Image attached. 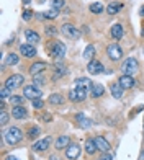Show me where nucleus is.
<instances>
[{"mask_svg": "<svg viewBox=\"0 0 144 160\" xmlns=\"http://www.w3.org/2000/svg\"><path fill=\"white\" fill-rule=\"evenodd\" d=\"M3 139H5V142L8 145H15V144H18L21 139H23V132H21L20 128L13 126V128H8L3 132Z\"/></svg>", "mask_w": 144, "mask_h": 160, "instance_id": "f257e3e1", "label": "nucleus"}, {"mask_svg": "<svg viewBox=\"0 0 144 160\" xmlns=\"http://www.w3.org/2000/svg\"><path fill=\"white\" fill-rule=\"evenodd\" d=\"M138 67H139V64H138V61H136V57H128V59L123 61L120 70L123 72V74H126V75H133L134 72L138 70Z\"/></svg>", "mask_w": 144, "mask_h": 160, "instance_id": "f03ea898", "label": "nucleus"}, {"mask_svg": "<svg viewBox=\"0 0 144 160\" xmlns=\"http://www.w3.org/2000/svg\"><path fill=\"white\" fill-rule=\"evenodd\" d=\"M106 56H108V59L113 61V62H116V61H121L123 59V49H121L120 44H110L106 48Z\"/></svg>", "mask_w": 144, "mask_h": 160, "instance_id": "7ed1b4c3", "label": "nucleus"}, {"mask_svg": "<svg viewBox=\"0 0 144 160\" xmlns=\"http://www.w3.org/2000/svg\"><path fill=\"white\" fill-rule=\"evenodd\" d=\"M23 75H20V74H13V75H10L8 78H7V82H5V87L7 88H10L12 92L13 90H17L18 87H21L23 85Z\"/></svg>", "mask_w": 144, "mask_h": 160, "instance_id": "20e7f679", "label": "nucleus"}, {"mask_svg": "<svg viewBox=\"0 0 144 160\" xmlns=\"http://www.w3.org/2000/svg\"><path fill=\"white\" fill-rule=\"evenodd\" d=\"M61 33L66 36V38H70V39H77L79 36H80V33H79V30L72 25V23H64L61 26Z\"/></svg>", "mask_w": 144, "mask_h": 160, "instance_id": "39448f33", "label": "nucleus"}, {"mask_svg": "<svg viewBox=\"0 0 144 160\" xmlns=\"http://www.w3.org/2000/svg\"><path fill=\"white\" fill-rule=\"evenodd\" d=\"M23 97L28 100H36L41 98V90L36 85H25L23 87Z\"/></svg>", "mask_w": 144, "mask_h": 160, "instance_id": "423d86ee", "label": "nucleus"}, {"mask_svg": "<svg viewBox=\"0 0 144 160\" xmlns=\"http://www.w3.org/2000/svg\"><path fill=\"white\" fill-rule=\"evenodd\" d=\"M49 52L54 57H57V59H61V57L66 56V46H64V42H61V41H54L53 44L49 46Z\"/></svg>", "mask_w": 144, "mask_h": 160, "instance_id": "0eeeda50", "label": "nucleus"}, {"mask_svg": "<svg viewBox=\"0 0 144 160\" xmlns=\"http://www.w3.org/2000/svg\"><path fill=\"white\" fill-rule=\"evenodd\" d=\"M87 88H75L69 92V100L74 101V103H77V101H84L85 98H87Z\"/></svg>", "mask_w": 144, "mask_h": 160, "instance_id": "6e6552de", "label": "nucleus"}, {"mask_svg": "<svg viewBox=\"0 0 144 160\" xmlns=\"http://www.w3.org/2000/svg\"><path fill=\"white\" fill-rule=\"evenodd\" d=\"M103 64L100 62V61H95V59H92V61H89V64H87V72L90 75H100L103 72Z\"/></svg>", "mask_w": 144, "mask_h": 160, "instance_id": "1a4fd4ad", "label": "nucleus"}, {"mask_svg": "<svg viewBox=\"0 0 144 160\" xmlns=\"http://www.w3.org/2000/svg\"><path fill=\"white\" fill-rule=\"evenodd\" d=\"M79 155H80V145L75 142H70L69 147L66 149V158L69 160H77Z\"/></svg>", "mask_w": 144, "mask_h": 160, "instance_id": "9d476101", "label": "nucleus"}, {"mask_svg": "<svg viewBox=\"0 0 144 160\" xmlns=\"http://www.w3.org/2000/svg\"><path fill=\"white\" fill-rule=\"evenodd\" d=\"M20 54L26 57V59H31V57L36 56V48L34 44H30V42H26V44H21L20 46Z\"/></svg>", "mask_w": 144, "mask_h": 160, "instance_id": "9b49d317", "label": "nucleus"}, {"mask_svg": "<svg viewBox=\"0 0 144 160\" xmlns=\"http://www.w3.org/2000/svg\"><path fill=\"white\" fill-rule=\"evenodd\" d=\"M118 83L123 87L125 90H129V88H133V87L136 85V80H134L133 75H126V74H123V75L118 78Z\"/></svg>", "mask_w": 144, "mask_h": 160, "instance_id": "f8f14e48", "label": "nucleus"}, {"mask_svg": "<svg viewBox=\"0 0 144 160\" xmlns=\"http://www.w3.org/2000/svg\"><path fill=\"white\" fill-rule=\"evenodd\" d=\"M46 69H48V64L43 62V61H38V62H33L28 70H30V74L34 77V75H38V74H43Z\"/></svg>", "mask_w": 144, "mask_h": 160, "instance_id": "ddd939ff", "label": "nucleus"}, {"mask_svg": "<svg viewBox=\"0 0 144 160\" xmlns=\"http://www.w3.org/2000/svg\"><path fill=\"white\" fill-rule=\"evenodd\" d=\"M51 142H53L51 137H44V139H41V141H36L33 144V150L34 152H44V150H48L49 145H51Z\"/></svg>", "mask_w": 144, "mask_h": 160, "instance_id": "4468645a", "label": "nucleus"}, {"mask_svg": "<svg viewBox=\"0 0 144 160\" xmlns=\"http://www.w3.org/2000/svg\"><path fill=\"white\" fill-rule=\"evenodd\" d=\"M26 116H28V111H26V108L23 105L12 108V118L13 119H25Z\"/></svg>", "mask_w": 144, "mask_h": 160, "instance_id": "2eb2a0df", "label": "nucleus"}, {"mask_svg": "<svg viewBox=\"0 0 144 160\" xmlns=\"http://www.w3.org/2000/svg\"><path fill=\"white\" fill-rule=\"evenodd\" d=\"M70 144V137L69 136H59L54 142V149L56 150H62V149H67Z\"/></svg>", "mask_w": 144, "mask_h": 160, "instance_id": "dca6fc26", "label": "nucleus"}, {"mask_svg": "<svg viewBox=\"0 0 144 160\" xmlns=\"http://www.w3.org/2000/svg\"><path fill=\"white\" fill-rule=\"evenodd\" d=\"M89 92H90V97H92V98H100V97H102L103 93H105V88H103V85L93 83V82H92Z\"/></svg>", "mask_w": 144, "mask_h": 160, "instance_id": "f3484780", "label": "nucleus"}, {"mask_svg": "<svg viewBox=\"0 0 144 160\" xmlns=\"http://www.w3.org/2000/svg\"><path fill=\"white\" fill-rule=\"evenodd\" d=\"M95 144H97V149L100 152H108L110 150V142H108L103 136H97L95 137Z\"/></svg>", "mask_w": 144, "mask_h": 160, "instance_id": "a211bd4d", "label": "nucleus"}, {"mask_svg": "<svg viewBox=\"0 0 144 160\" xmlns=\"http://www.w3.org/2000/svg\"><path fill=\"white\" fill-rule=\"evenodd\" d=\"M110 92H111V95H113V98H121L123 97V93H125V88L121 87L118 82H113L111 85H110Z\"/></svg>", "mask_w": 144, "mask_h": 160, "instance_id": "6ab92c4d", "label": "nucleus"}, {"mask_svg": "<svg viewBox=\"0 0 144 160\" xmlns=\"http://www.w3.org/2000/svg\"><path fill=\"white\" fill-rule=\"evenodd\" d=\"M110 34H111V38H113V39L120 41L121 38H123V34H125V31H123V26H121L120 23L113 25V26H111V30H110Z\"/></svg>", "mask_w": 144, "mask_h": 160, "instance_id": "aec40b11", "label": "nucleus"}, {"mask_svg": "<svg viewBox=\"0 0 144 160\" xmlns=\"http://www.w3.org/2000/svg\"><path fill=\"white\" fill-rule=\"evenodd\" d=\"M25 38H26V41L30 42V44H36V42H39V34L36 31H33V30H26L25 31Z\"/></svg>", "mask_w": 144, "mask_h": 160, "instance_id": "412c9836", "label": "nucleus"}, {"mask_svg": "<svg viewBox=\"0 0 144 160\" xmlns=\"http://www.w3.org/2000/svg\"><path fill=\"white\" fill-rule=\"evenodd\" d=\"M49 103L56 105V106L64 105V97L61 95V93H53V95H49Z\"/></svg>", "mask_w": 144, "mask_h": 160, "instance_id": "4be33fe9", "label": "nucleus"}, {"mask_svg": "<svg viewBox=\"0 0 144 160\" xmlns=\"http://www.w3.org/2000/svg\"><path fill=\"white\" fill-rule=\"evenodd\" d=\"M97 144H95V139H89L87 142H85V152H87L89 155H93L97 152Z\"/></svg>", "mask_w": 144, "mask_h": 160, "instance_id": "5701e85b", "label": "nucleus"}, {"mask_svg": "<svg viewBox=\"0 0 144 160\" xmlns=\"http://www.w3.org/2000/svg\"><path fill=\"white\" fill-rule=\"evenodd\" d=\"M90 85H92V82L89 78H85V77H80V78H77L75 80V87L77 88H90Z\"/></svg>", "mask_w": 144, "mask_h": 160, "instance_id": "b1692460", "label": "nucleus"}, {"mask_svg": "<svg viewBox=\"0 0 144 160\" xmlns=\"http://www.w3.org/2000/svg\"><path fill=\"white\" fill-rule=\"evenodd\" d=\"M77 122L80 128H90L92 126V121L89 118H85L84 114H77Z\"/></svg>", "mask_w": 144, "mask_h": 160, "instance_id": "393cba45", "label": "nucleus"}, {"mask_svg": "<svg viewBox=\"0 0 144 160\" xmlns=\"http://www.w3.org/2000/svg\"><path fill=\"white\" fill-rule=\"evenodd\" d=\"M84 59H87V61H92L93 59V56H95V48H93L92 44H89L87 48H85V51H84Z\"/></svg>", "mask_w": 144, "mask_h": 160, "instance_id": "a878e982", "label": "nucleus"}, {"mask_svg": "<svg viewBox=\"0 0 144 160\" xmlns=\"http://www.w3.org/2000/svg\"><path fill=\"white\" fill-rule=\"evenodd\" d=\"M18 64V56L15 52H10L7 54V59H5V65H17Z\"/></svg>", "mask_w": 144, "mask_h": 160, "instance_id": "bb28decb", "label": "nucleus"}, {"mask_svg": "<svg viewBox=\"0 0 144 160\" xmlns=\"http://www.w3.org/2000/svg\"><path fill=\"white\" fill-rule=\"evenodd\" d=\"M39 132H41V129L38 128V126H31L30 129H28V139H36V137L39 136Z\"/></svg>", "mask_w": 144, "mask_h": 160, "instance_id": "cd10ccee", "label": "nucleus"}, {"mask_svg": "<svg viewBox=\"0 0 144 160\" xmlns=\"http://www.w3.org/2000/svg\"><path fill=\"white\" fill-rule=\"evenodd\" d=\"M10 103L12 106H20L25 103V97H20V95H12L10 97Z\"/></svg>", "mask_w": 144, "mask_h": 160, "instance_id": "c85d7f7f", "label": "nucleus"}, {"mask_svg": "<svg viewBox=\"0 0 144 160\" xmlns=\"http://www.w3.org/2000/svg\"><path fill=\"white\" fill-rule=\"evenodd\" d=\"M106 12H108V15H116V13L120 12V5L116 2H111L106 7Z\"/></svg>", "mask_w": 144, "mask_h": 160, "instance_id": "c756f323", "label": "nucleus"}, {"mask_svg": "<svg viewBox=\"0 0 144 160\" xmlns=\"http://www.w3.org/2000/svg\"><path fill=\"white\" fill-rule=\"evenodd\" d=\"M90 12H92V13H95V15L102 13V12H103V3H100V2L92 3V5H90Z\"/></svg>", "mask_w": 144, "mask_h": 160, "instance_id": "7c9ffc66", "label": "nucleus"}, {"mask_svg": "<svg viewBox=\"0 0 144 160\" xmlns=\"http://www.w3.org/2000/svg\"><path fill=\"white\" fill-rule=\"evenodd\" d=\"M57 15H59V10H56V8H51V10H48L43 13V17H44L46 20H54Z\"/></svg>", "mask_w": 144, "mask_h": 160, "instance_id": "2f4dec72", "label": "nucleus"}, {"mask_svg": "<svg viewBox=\"0 0 144 160\" xmlns=\"http://www.w3.org/2000/svg\"><path fill=\"white\" fill-rule=\"evenodd\" d=\"M44 83H46V78H44L43 74H38V75L33 77V85L38 87V85H44Z\"/></svg>", "mask_w": 144, "mask_h": 160, "instance_id": "473e14b6", "label": "nucleus"}, {"mask_svg": "<svg viewBox=\"0 0 144 160\" xmlns=\"http://www.w3.org/2000/svg\"><path fill=\"white\" fill-rule=\"evenodd\" d=\"M10 93H12V90H10V88H7V87L3 85L2 88H0V98H2V100H7V98H10V97H12Z\"/></svg>", "mask_w": 144, "mask_h": 160, "instance_id": "72a5a7b5", "label": "nucleus"}, {"mask_svg": "<svg viewBox=\"0 0 144 160\" xmlns=\"http://www.w3.org/2000/svg\"><path fill=\"white\" fill-rule=\"evenodd\" d=\"M8 121H10V114L7 113L5 110H2V113H0V124H2V126H5Z\"/></svg>", "mask_w": 144, "mask_h": 160, "instance_id": "f704fd0d", "label": "nucleus"}, {"mask_svg": "<svg viewBox=\"0 0 144 160\" xmlns=\"http://www.w3.org/2000/svg\"><path fill=\"white\" fill-rule=\"evenodd\" d=\"M64 5H66L64 0H51V7H53V8H56V10L64 8Z\"/></svg>", "mask_w": 144, "mask_h": 160, "instance_id": "c9c22d12", "label": "nucleus"}, {"mask_svg": "<svg viewBox=\"0 0 144 160\" xmlns=\"http://www.w3.org/2000/svg\"><path fill=\"white\" fill-rule=\"evenodd\" d=\"M44 33H46L48 36H56V34H57V30H56V26L48 25V26H44Z\"/></svg>", "mask_w": 144, "mask_h": 160, "instance_id": "e433bc0d", "label": "nucleus"}, {"mask_svg": "<svg viewBox=\"0 0 144 160\" xmlns=\"http://www.w3.org/2000/svg\"><path fill=\"white\" fill-rule=\"evenodd\" d=\"M33 101V108L34 110H41L43 106H44V101H43L41 98H36V100H31Z\"/></svg>", "mask_w": 144, "mask_h": 160, "instance_id": "4c0bfd02", "label": "nucleus"}, {"mask_svg": "<svg viewBox=\"0 0 144 160\" xmlns=\"http://www.w3.org/2000/svg\"><path fill=\"white\" fill-rule=\"evenodd\" d=\"M98 160H113V155L108 154V152H102V155L98 157Z\"/></svg>", "mask_w": 144, "mask_h": 160, "instance_id": "58836bf2", "label": "nucleus"}, {"mask_svg": "<svg viewBox=\"0 0 144 160\" xmlns=\"http://www.w3.org/2000/svg\"><path fill=\"white\" fill-rule=\"evenodd\" d=\"M31 17H33V12H31V10H25V12H23V20H25V21L31 20Z\"/></svg>", "mask_w": 144, "mask_h": 160, "instance_id": "ea45409f", "label": "nucleus"}, {"mask_svg": "<svg viewBox=\"0 0 144 160\" xmlns=\"http://www.w3.org/2000/svg\"><path fill=\"white\" fill-rule=\"evenodd\" d=\"M43 121L49 122V121H51V114H44V116H43Z\"/></svg>", "mask_w": 144, "mask_h": 160, "instance_id": "a19ab883", "label": "nucleus"}, {"mask_svg": "<svg viewBox=\"0 0 144 160\" xmlns=\"http://www.w3.org/2000/svg\"><path fill=\"white\" fill-rule=\"evenodd\" d=\"M5 160H18V158H17V157H13V155H8Z\"/></svg>", "mask_w": 144, "mask_h": 160, "instance_id": "79ce46f5", "label": "nucleus"}, {"mask_svg": "<svg viewBox=\"0 0 144 160\" xmlns=\"http://www.w3.org/2000/svg\"><path fill=\"white\" fill-rule=\"evenodd\" d=\"M49 158H51V160H59V157H57V155H51Z\"/></svg>", "mask_w": 144, "mask_h": 160, "instance_id": "37998d69", "label": "nucleus"}, {"mask_svg": "<svg viewBox=\"0 0 144 160\" xmlns=\"http://www.w3.org/2000/svg\"><path fill=\"white\" fill-rule=\"evenodd\" d=\"M30 2H31V0H23V3H25V5H28Z\"/></svg>", "mask_w": 144, "mask_h": 160, "instance_id": "c03bdc74", "label": "nucleus"}, {"mask_svg": "<svg viewBox=\"0 0 144 160\" xmlns=\"http://www.w3.org/2000/svg\"><path fill=\"white\" fill-rule=\"evenodd\" d=\"M141 15H144V7H142V8H141Z\"/></svg>", "mask_w": 144, "mask_h": 160, "instance_id": "a18cd8bd", "label": "nucleus"}]
</instances>
